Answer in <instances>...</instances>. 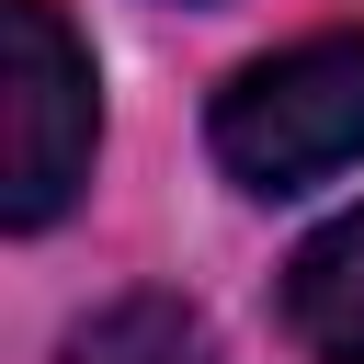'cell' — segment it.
<instances>
[{
	"instance_id": "obj_1",
	"label": "cell",
	"mask_w": 364,
	"mask_h": 364,
	"mask_svg": "<svg viewBox=\"0 0 364 364\" xmlns=\"http://www.w3.org/2000/svg\"><path fill=\"white\" fill-rule=\"evenodd\" d=\"M205 148L239 193H307V182L353 171L364 159V23L239 68L205 114Z\"/></svg>"
},
{
	"instance_id": "obj_4",
	"label": "cell",
	"mask_w": 364,
	"mask_h": 364,
	"mask_svg": "<svg viewBox=\"0 0 364 364\" xmlns=\"http://www.w3.org/2000/svg\"><path fill=\"white\" fill-rule=\"evenodd\" d=\"M68 364H216V341H205L193 307H171V296H125V307H102V318L68 330Z\"/></svg>"
},
{
	"instance_id": "obj_2",
	"label": "cell",
	"mask_w": 364,
	"mask_h": 364,
	"mask_svg": "<svg viewBox=\"0 0 364 364\" xmlns=\"http://www.w3.org/2000/svg\"><path fill=\"white\" fill-rule=\"evenodd\" d=\"M102 148V80L91 46L57 23V0H0V216L57 228Z\"/></svg>"
},
{
	"instance_id": "obj_3",
	"label": "cell",
	"mask_w": 364,
	"mask_h": 364,
	"mask_svg": "<svg viewBox=\"0 0 364 364\" xmlns=\"http://www.w3.org/2000/svg\"><path fill=\"white\" fill-rule=\"evenodd\" d=\"M284 330L307 364H364V205L284 262Z\"/></svg>"
}]
</instances>
